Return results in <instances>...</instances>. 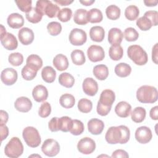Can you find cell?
<instances>
[{"mask_svg":"<svg viewBox=\"0 0 158 158\" xmlns=\"http://www.w3.org/2000/svg\"><path fill=\"white\" fill-rule=\"evenodd\" d=\"M93 73L97 79L104 80L109 75V69L106 65L99 64L94 67Z\"/></svg>","mask_w":158,"mask_h":158,"instance_id":"d4e9b609","label":"cell"},{"mask_svg":"<svg viewBox=\"0 0 158 158\" xmlns=\"http://www.w3.org/2000/svg\"><path fill=\"white\" fill-rule=\"evenodd\" d=\"M58 118L57 117H52L51 120L49 122L48 127L49 129L52 131H59V127H58Z\"/></svg>","mask_w":158,"mask_h":158,"instance_id":"f5cc1de1","label":"cell"},{"mask_svg":"<svg viewBox=\"0 0 158 158\" xmlns=\"http://www.w3.org/2000/svg\"><path fill=\"white\" fill-rule=\"evenodd\" d=\"M82 88L84 93L90 96H94L98 91V85L96 80L93 78H86L82 84Z\"/></svg>","mask_w":158,"mask_h":158,"instance_id":"4fadbf2b","label":"cell"},{"mask_svg":"<svg viewBox=\"0 0 158 158\" xmlns=\"http://www.w3.org/2000/svg\"><path fill=\"white\" fill-rule=\"evenodd\" d=\"M54 66L59 71H64L69 67V61L67 57L62 54H57L53 59L52 61Z\"/></svg>","mask_w":158,"mask_h":158,"instance_id":"603a6c76","label":"cell"},{"mask_svg":"<svg viewBox=\"0 0 158 158\" xmlns=\"http://www.w3.org/2000/svg\"><path fill=\"white\" fill-rule=\"evenodd\" d=\"M14 107L16 110L19 112H28L31 109L32 102L29 98L25 96H21L15 100Z\"/></svg>","mask_w":158,"mask_h":158,"instance_id":"2e32d148","label":"cell"},{"mask_svg":"<svg viewBox=\"0 0 158 158\" xmlns=\"http://www.w3.org/2000/svg\"><path fill=\"white\" fill-rule=\"evenodd\" d=\"M151 22L152 26H156L158 23V12L156 10H148L144 14Z\"/></svg>","mask_w":158,"mask_h":158,"instance_id":"f907efd6","label":"cell"},{"mask_svg":"<svg viewBox=\"0 0 158 158\" xmlns=\"http://www.w3.org/2000/svg\"><path fill=\"white\" fill-rule=\"evenodd\" d=\"M51 112V106L48 102H44L41 104L38 110V115L42 118L48 117Z\"/></svg>","mask_w":158,"mask_h":158,"instance_id":"681fc988","label":"cell"},{"mask_svg":"<svg viewBox=\"0 0 158 158\" xmlns=\"http://www.w3.org/2000/svg\"><path fill=\"white\" fill-rule=\"evenodd\" d=\"M71 59L72 62L77 65H81L86 61L84 52L80 49H75L71 52Z\"/></svg>","mask_w":158,"mask_h":158,"instance_id":"d590c367","label":"cell"},{"mask_svg":"<svg viewBox=\"0 0 158 158\" xmlns=\"http://www.w3.org/2000/svg\"><path fill=\"white\" fill-rule=\"evenodd\" d=\"M47 30L51 35L57 36L62 31V25L59 22H51L48 24Z\"/></svg>","mask_w":158,"mask_h":158,"instance_id":"7dc6e473","label":"cell"},{"mask_svg":"<svg viewBox=\"0 0 158 158\" xmlns=\"http://www.w3.org/2000/svg\"><path fill=\"white\" fill-rule=\"evenodd\" d=\"M77 149L80 152L83 154H89L95 150L96 143L93 139L89 137H85L78 141Z\"/></svg>","mask_w":158,"mask_h":158,"instance_id":"9c48e42d","label":"cell"},{"mask_svg":"<svg viewBox=\"0 0 158 158\" xmlns=\"http://www.w3.org/2000/svg\"><path fill=\"white\" fill-rule=\"evenodd\" d=\"M21 74L23 79L29 81L35 78L37 74V71L26 65L22 68Z\"/></svg>","mask_w":158,"mask_h":158,"instance_id":"b9f144b4","label":"cell"},{"mask_svg":"<svg viewBox=\"0 0 158 158\" xmlns=\"http://www.w3.org/2000/svg\"><path fill=\"white\" fill-rule=\"evenodd\" d=\"M72 15V11L70 8H63L59 10L57 17L58 19L62 22L69 21Z\"/></svg>","mask_w":158,"mask_h":158,"instance_id":"f6af8a7d","label":"cell"},{"mask_svg":"<svg viewBox=\"0 0 158 158\" xmlns=\"http://www.w3.org/2000/svg\"><path fill=\"white\" fill-rule=\"evenodd\" d=\"M0 131H1V141H2L9 135V128L6 125V124H2V125H0Z\"/></svg>","mask_w":158,"mask_h":158,"instance_id":"11a10c76","label":"cell"},{"mask_svg":"<svg viewBox=\"0 0 158 158\" xmlns=\"http://www.w3.org/2000/svg\"><path fill=\"white\" fill-rule=\"evenodd\" d=\"M107 17L110 20H117L120 17V9L116 5H110L106 9Z\"/></svg>","mask_w":158,"mask_h":158,"instance_id":"f35d334b","label":"cell"},{"mask_svg":"<svg viewBox=\"0 0 158 158\" xmlns=\"http://www.w3.org/2000/svg\"><path fill=\"white\" fill-rule=\"evenodd\" d=\"M2 45L7 50H14L18 46V42L15 36L9 32H7L3 36L1 37Z\"/></svg>","mask_w":158,"mask_h":158,"instance_id":"9a60e30c","label":"cell"},{"mask_svg":"<svg viewBox=\"0 0 158 158\" xmlns=\"http://www.w3.org/2000/svg\"><path fill=\"white\" fill-rule=\"evenodd\" d=\"M87 55L90 61L96 62L101 61L105 57L104 49L98 45H91L87 50Z\"/></svg>","mask_w":158,"mask_h":158,"instance_id":"8fae6325","label":"cell"},{"mask_svg":"<svg viewBox=\"0 0 158 158\" xmlns=\"http://www.w3.org/2000/svg\"><path fill=\"white\" fill-rule=\"evenodd\" d=\"M59 83L65 88H72L75 83L74 77L68 72H64L60 74L59 77Z\"/></svg>","mask_w":158,"mask_h":158,"instance_id":"d6a6232c","label":"cell"},{"mask_svg":"<svg viewBox=\"0 0 158 158\" xmlns=\"http://www.w3.org/2000/svg\"><path fill=\"white\" fill-rule=\"evenodd\" d=\"M115 100V95L114 92L111 89H107L102 91L98 102L105 106L112 107Z\"/></svg>","mask_w":158,"mask_h":158,"instance_id":"ac0fdd59","label":"cell"},{"mask_svg":"<svg viewBox=\"0 0 158 158\" xmlns=\"http://www.w3.org/2000/svg\"><path fill=\"white\" fill-rule=\"evenodd\" d=\"M130 114L131 120L134 122L141 123L144 120L146 112L144 108L142 107H136L131 111Z\"/></svg>","mask_w":158,"mask_h":158,"instance_id":"f546056e","label":"cell"},{"mask_svg":"<svg viewBox=\"0 0 158 158\" xmlns=\"http://www.w3.org/2000/svg\"><path fill=\"white\" fill-rule=\"evenodd\" d=\"M93 108L92 102L86 98H83L79 100L78 102V109L83 113L89 112Z\"/></svg>","mask_w":158,"mask_h":158,"instance_id":"60d3db41","label":"cell"},{"mask_svg":"<svg viewBox=\"0 0 158 158\" xmlns=\"http://www.w3.org/2000/svg\"><path fill=\"white\" fill-rule=\"evenodd\" d=\"M123 35L120 29L112 28L108 33V41L112 45L120 44L122 41Z\"/></svg>","mask_w":158,"mask_h":158,"instance_id":"ffe728a7","label":"cell"},{"mask_svg":"<svg viewBox=\"0 0 158 158\" xmlns=\"http://www.w3.org/2000/svg\"><path fill=\"white\" fill-rule=\"evenodd\" d=\"M105 36L104 28L101 26H94L89 30V36L91 40L96 42L103 41Z\"/></svg>","mask_w":158,"mask_h":158,"instance_id":"cb8c5ba5","label":"cell"},{"mask_svg":"<svg viewBox=\"0 0 158 158\" xmlns=\"http://www.w3.org/2000/svg\"><path fill=\"white\" fill-rule=\"evenodd\" d=\"M123 54V49L120 45H111L109 50V55L113 60H118L122 59Z\"/></svg>","mask_w":158,"mask_h":158,"instance_id":"836d02e7","label":"cell"},{"mask_svg":"<svg viewBox=\"0 0 158 158\" xmlns=\"http://www.w3.org/2000/svg\"><path fill=\"white\" fill-rule=\"evenodd\" d=\"M111 107H112L105 106L101 104L99 102H98V104H97L96 110H97V112L99 115H100L101 116H106L110 111Z\"/></svg>","mask_w":158,"mask_h":158,"instance_id":"816d5d0a","label":"cell"},{"mask_svg":"<svg viewBox=\"0 0 158 158\" xmlns=\"http://www.w3.org/2000/svg\"><path fill=\"white\" fill-rule=\"evenodd\" d=\"M131 106L126 101H120L115 107V112L120 117L126 118L129 116Z\"/></svg>","mask_w":158,"mask_h":158,"instance_id":"7402d4cb","label":"cell"},{"mask_svg":"<svg viewBox=\"0 0 158 158\" xmlns=\"http://www.w3.org/2000/svg\"><path fill=\"white\" fill-rule=\"evenodd\" d=\"M42 152L48 157H54L60 151V146L57 141L53 139H46L41 146Z\"/></svg>","mask_w":158,"mask_h":158,"instance_id":"52a82bcc","label":"cell"},{"mask_svg":"<svg viewBox=\"0 0 158 158\" xmlns=\"http://www.w3.org/2000/svg\"><path fill=\"white\" fill-rule=\"evenodd\" d=\"M114 71L115 74L119 77H127L130 74L131 68L130 65L126 63L121 62L116 65Z\"/></svg>","mask_w":158,"mask_h":158,"instance_id":"4dcf8cb0","label":"cell"},{"mask_svg":"<svg viewBox=\"0 0 158 158\" xmlns=\"http://www.w3.org/2000/svg\"><path fill=\"white\" fill-rule=\"evenodd\" d=\"M104 128V122L98 118H92L88 122V130L92 135H100L103 131Z\"/></svg>","mask_w":158,"mask_h":158,"instance_id":"e0dca14e","label":"cell"},{"mask_svg":"<svg viewBox=\"0 0 158 158\" xmlns=\"http://www.w3.org/2000/svg\"><path fill=\"white\" fill-rule=\"evenodd\" d=\"M72 125V120L68 116H63L58 118L59 130L63 132L69 131Z\"/></svg>","mask_w":158,"mask_h":158,"instance_id":"8d00e7d4","label":"cell"},{"mask_svg":"<svg viewBox=\"0 0 158 158\" xmlns=\"http://www.w3.org/2000/svg\"><path fill=\"white\" fill-rule=\"evenodd\" d=\"M85 127L83 122L79 120H72V125L70 130V133L77 136L81 135L84 131Z\"/></svg>","mask_w":158,"mask_h":158,"instance_id":"ab89813d","label":"cell"},{"mask_svg":"<svg viewBox=\"0 0 158 158\" xmlns=\"http://www.w3.org/2000/svg\"><path fill=\"white\" fill-rule=\"evenodd\" d=\"M136 24L137 27L142 31L149 30L152 27L151 20L144 15L139 17L136 20Z\"/></svg>","mask_w":158,"mask_h":158,"instance_id":"7bdbcfd3","label":"cell"},{"mask_svg":"<svg viewBox=\"0 0 158 158\" xmlns=\"http://www.w3.org/2000/svg\"><path fill=\"white\" fill-rule=\"evenodd\" d=\"M130 136V131L125 125H119L117 127H110L105 135L106 141L111 144H125Z\"/></svg>","mask_w":158,"mask_h":158,"instance_id":"6da1fadb","label":"cell"},{"mask_svg":"<svg viewBox=\"0 0 158 158\" xmlns=\"http://www.w3.org/2000/svg\"><path fill=\"white\" fill-rule=\"evenodd\" d=\"M150 117L154 120H157L158 119V106H156L152 107L149 112Z\"/></svg>","mask_w":158,"mask_h":158,"instance_id":"6f0895ef","label":"cell"},{"mask_svg":"<svg viewBox=\"0 0 158 158\" xmlns=\"http://www.w3.org/2000/svg\"><path fill=\"white\" fill-rule=\"evenodd\" d=\"M18 37L20 42L23 45L31 44L34 40V33L30 28L23 27L19 30Z\"/></svg>","mask_w":158,"mask_h":158,"instance_id":"5bb4252c","label":"cell"},{"mask_svg":"<svg viewBox=\"0 0 158 158\" xmlns=\"http://www.w3.org/2000/svg\"><path fill=\"white\" fill-rule=\"evenodd\" d=\"M69 39L72 45L81 46L86 41L87 35L84 30L76 28L71 30Z\"/></svg>","mask_w":158,"mask_h":158,"instance_id":"ba28073f","label":"cell"},{"mask_svg":"<svg viewBox=\"0 0 158 158\" xmlns=\"http://www.w3.org/2000/svg\"><path fill=\"white\" fill-rule=\"evenodd\" d=\"M9 62L13 66H19L23 62V57L21 53L13 52L8 57Z\"/></svg>","mask_w":158,"mask_h":158,"instance_id":"bcb514c9","label":"cell"},{"mask_svg":"<svg viewBox=\"0 0 158 158\" xmlns=\"http://www.w3.org/2000/svg\"><path fill=\"white\" fill-rule=\"evenodd\" d=\"M26 64L27 65L38 72L43 65V60L39 56L36 54H31L27 57Z\"/></svg>","mask_w":158,"mask_h":158,"instance_id":"83f0119b","label":"cell"},{"mask_svg":"<svg viewBox=\"0 0 158 158\" xmlns=\"http://www.w3.org/2000/svg\"><path fill=\"white\" fill-rule=\"evenodd\" d=\"M17 72L12 68H6L1 72V79L6 85H12L17 80Z\"/></svg>","mask_w":158,"mask_h":158,"instance_id":"7c38bea8","label":"cell"},{"mask_svg":"<svg viewBox=\"0 0 158 158\" xmlns=\"http://www.w3.org/2000/svg\"><path fill=\"white\" fill-rule=\"evenodd\" d=\"M41 77L45 82L51 83L55 80L56 77V72L52 67L46 66L42 69Z\"/></svg>","mask_w":158,"mask_h":158,"instance_id":"484cf974","label":"cell"},{"mask_svg":"<svg viewBox=\"0 0 158 158\" xmlns=\"http://www.w3.org/2000/svg\"><path fill=\"white\" fill-rule=\"evenodd\" d=\"M7 22L8 25L12 28L17 29L23 25L24 19L23 16L19 13H12L8 16Z\"/></svg>","mask_w":158,"mask_h":158,"instance_id":"44dd1931","label":"cell"},{"mask_svg":"<svg viewBox=\"0 0 158 158\" xmlns=\"http://www.w3.org/2000/svg\"><path fill=\"white\" fill-rule=\"evenodd\" d=\"M36 8H37L42 14L47 15L49 18H54L57 16L60 10L59 7L52 3L51 1L39 0L36 3Z\"/></svg>","mask_w":158,"mask_h":158,"instance_id":"8992f818","label":"cell"},{"mask_svg":"<svg viewBox=\"0 0 158 158\" xmlns=\"http://www.w3.org/2000/svg\"><path fill=\"white\" fill-rule=\"evenodd\" d=\"M157 1H144V3L146 6L148 7H153L156 6L157 4Z\"/></svg>","mask_w":158,"mask_h":158,"instance_id":"94428289","label":"cell"},{"mask_svg":"<svg viewBox=\"0 0 158 158\" xmlns=\"http://www.w3.org/2000/svg\"><path fill=\"white\" fill-rule=\"evenodd\" d=\"M59 102L61 106L63 107L65 109H70L75 105V99L73 95L69 93H65L60 97Z\"/></svg>","mask_w":158,"mask_h":158,"instance_id":"e575fe53","label":"cell"},{"mask_svg":"<svg viewBox=\"0 0 158 158\" xmlns=\"http://www.w3.org/2000/svg\"><path fill=\"white\" fill-rule=\"evenodd\" d=\"M129 155L128 153L123 149H117L113 152L111 157H123L128 158Z\"/></svg>","mask_w":158,"mask_h":158,"instance_id":"db71d44e","label":"cell"},{"mask_svg":"<svg viewBox=\"0 0 158 158\" xmlns=\"http://www.w3.org/2000/svg\"><path fill=\"white\" fill-rule=\"evenodd\" d=\"M42 13L35 7H32L31 9L26 13L25 17L27 20L33 23H37L40 22L43 17Z\"/></svg>","mask_w":158,"mask_h":158,"instance_id":"f1b7e54d","label":"cell"},{"mask_svg":"<svg viewBox=\"0 0 158 158\" xmlns=\"http://www.w3.org/2000/svg\"><path fill=\"white\" fill-rule=\"evenodd\" d=\"M87 10L83 9H78L76 10L73 15V20L75 23L80 25H86L88 20L87 18Z\"/></svg>","mask_w":158,"mask_h":158,"instance_id":"4316f807","label":"cell"},{"mask_svg":"<svg viewBox=\"0 0 158 158\" xmlns=\"http://www.w3.org/2000/svg\"><path fill=\"white\" fill-rule=\"evenodd\" d=\"M87 18L88 22L92 23L101 22L103 19L102 12L96 8L90 9L87 13Z\"/></svg>","mask_w":158,"mask_h":158,"instance_id":"1f68e13d","label":"cell"},{"mask_svg":"<svg viewBox=\"0 0 158 158\" xmlns=\"http://www.w3.org/2000/svg\"><path fill=\"white\" fill-rule=\"evenodd\" d=\"M1 37L3 36L7 32L6 31V28L4 27V26L2 25H1Z\"/></svg>","mask_w":158,"mask_h":158,"instance_id":"be15d7a7","label":"cell"},{"mask_svg":"<svg viewBox=\"0 0 158 158\" xmlns=\"http://www.w3.org/2000/svg\"><path fill=\"white\" fill-rule=\"evenodd\" d=\"M95 2L94 0H84V1H80V2L84 6H91L92 4H93Z\"/></svg>","mask_w":158,"mask_h":158,"instance_id":"6125c7cd","label":"cell"},{"mask_svg":"<svg viewBox=\"0 0 158 158\" xmlns=\"http://www.w3.org/2000/svg\"><path fill=\"white\" fill-rule=\"evenodd\" d=\"M127 55L128 57L136 65H143L148 62V57L143 48L136 44L131 45L128 48Z\"/></svg>","mask_w":158,"mask_h":158,"instance_id":"3957f363","label":"cell"},{"mask_svg":"<svg viewBox=\"0 0 158 158\" xmlns=\"http://www.w3.org/2000/svg\"><path fill=\"white\" fill-rule=\"evenodd\" d=\"M32 96L35 101L40 102L47 99L48 96V91L47 88L42 85H36L32 91Z\"/></svg>","mask_w":158,"mask_h":158,"instance_id":"d6986e66","label":"cell"},{"mask_svg":"<svg viewBox=\"0 0 158 158\" xmlns=\"http://www.w3.org/2000/svg\"><path fill=\"white\" fill-rule=\"evenodd\" d=\"M54 1L61 6H68L72 4L73 1H69V0H54Z\"/></svg>","mask_w":158,"mask_h":158,"instance_id":"91938a15","label":"cell"},{"mask_svg":"<svg viewBox=\"0 0 158 158\" xmlns=\"http://www.w3.org/2000/svg\"><path fill=\"white\" fill-rule=\"evenodd\" d=\"M0 116H1V122H0V125L2 124H6L7 122L8 121L9 118V115L8 114L6 111L1 110L0 111Z\"/></svg>","mask_w":158,"mask_h":158,"instance_id":"9f6ffc18","label":"cell"},{"mask_svg":"<svg viewBox=\"0 0 158 158\" xmlns=\"http://www.w3.org/2000/svg\"><path fill=\"white\" fill-rule=\"evenodd\" d=\"M15 2L19 9L25 13L30 11L32 8V1L30 0H19L15 1Z\"/></svg>","mask_w":158,"mask_h":158,"instance_id":"c3c4849f","label":"cell"},{"mask_svg":"<svg viewBox=\"0 0 158 158\" xmlns=\"http://www.w3.org/2000/svg\"><path fill=\"white\" fill-rule=\"evenodd\" d=\"M41 157V156H40V155H34V154H33V155H31V156H29V157Z\"/></svg>","mask_w":158,"mask_h":158,"instance_id":"e7e4bbea","label":"cell"},{"mask_svg":"<svg viewBox=\"0 0 158 158\" xmlns=\"http://www.w3.org/2000/svg\"><path fill=\"white\" fill-rule=\"evenodd\" d=\"M124 14L125 17L128 20L130 21H133L138 17L139 14V10L137 6L135 5H130L125 9Z\"/></svg>","mask_w":158,"mask_h":158,"instance_id":"74e56055","label":"cell"},{"mask_svg":"<svg viewBox=\"0 0 158 158\" xmlns=\"http://www.w3.org/2000/svg\"><path fill=\"white\" fill-rule=\"evenodd\" d=\"M22 136L26 144L31 148L38 147L41 141L38 130L33 127L25 128L22 132Z\"/></svg>","mask_w":158,"mask_h":158,"instance_id":"5b68a950","label":"cell"},{"mask_svg":"<svg viewBox=\"0 0 158 158\" xmlns=\"http://www.w3.org/2000/svg\"><path fill=\"white\" fill-rule=\"evenodd\" d=\"M135 136L136 140L141 144H146L149 143L152 137L151 129L146 126H142L136 130Z\"/></svg>","mask_w":158,"mask_h":158,"instance_id":"30bf717a","label":"cell"},{"mask_svg":"<svg viewBox=\"0 0 158 158\" xmlns=\"http://www.w3.org/2000/svg\"><path fill=\"white\" fill-rule=\"evenodd\" d=\"M157 90L152 86L143 85L136 91V98L141 103H154L157 101Z\"/></svg>","mask_w":158,"mask_h":158,"instance_id":"7a4b0ae2","label":"cell"},{"mask_svg":"<svg viewBox=\"0 0 158 158\" xmlns=\"http://www.w3.org/2000/svg\"><path fill=\"white\" fill-rule=\"evenodd\" d=\"M23 152V146L20 139L17 137L12 138L4 148L5 154L11 158L20 157Z\"/></svg>","mask_w":158,"mask_h":158,"instance_id":"277c9868","label":"cell"},{"mask_svg":"<svg viewBox=\"0 0 158 158\" xmlns=\"http://www.w3.org/2000/svg\"><path fill=\"white\" fill-rule=\"evenodd\" d=\"M123 36L127 41L132 42L135 41L139 37V33L138 31L132 27L127 28L123 32Z\"/></svg>","mask_w":158,"mask_h":158,"instance_id":"ee69618b","label":"cell"},{"mask_svg":"<svg viewBox=\"0 0 158 158\" xmlns=\"http://www.w3.org/2000/svg\"><path fill=\"white\" fill-rule=\"evenodd\" d=\"M157 43L155 44L152 50V60L156 64H157Z\"/></svg>","mask_w":158,"mask_h":158,"instance_id":"680465c9","label":"cell"}]
</instances>
